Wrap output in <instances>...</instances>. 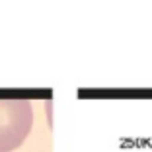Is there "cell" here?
<instances>
[{
    "instance_id": "obj_1",
    "label": "cell",
    "mask_w": 152,
    "mask_h": 152,
    "mask_svg": "<svg viewBox=\"0 0 152 152\" xmlns=\"http://www.w3.org/2000/svg\"><path fill=\"white\" fill-rule=\"evenodd\" d=\"M33 127V107L27 99H0V152H12Z\"/></svg>"
}]
</instances>
